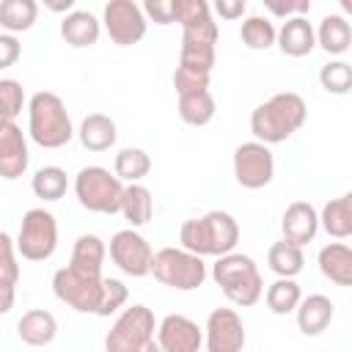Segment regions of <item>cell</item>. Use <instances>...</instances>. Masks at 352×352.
<instances>
[{
    "label": "cell",
    "instance_id": "obj_1",
    "mask_svg": "<svg viewBox=\"0 0 352 352\" xmlns=\"http://www.w3.org/2000/svg\"><path fill=\"white\" fill-rule=\"evenodd\" d=\"M305 116H308L305 99L294 91H280L250 113V132L264 146L283 143L305 124Z\"/></svg>",
    "mask_w": 352,
    "mask_h": 352
},
{
    "label": "cell",
    "instance_id": "obj_2",
    "mask_svg": "<svg viewBox=\"0 0 352 352\" xmlns=\"http://www.w3.org/2000/svg\"><path fill=\"white\" fill-rule=\"evenodd\" d=\"M179 242L184 250L195 253V256H226L234 253L236 242H239V223L234 220V214L212 209L201 217L184 220L179 228Z\"/></svg>",
    "mask_w": 352,
    "mask_h": 352
},
{
    "label": "cell",
    "instance_id": "obj_3",
    "mask_svg": "<svg viewBox=\"0 0 352 352\" xmlns=\"http://www.w3.org/2000/svg\"><path fill=\"white\" fill-rule=\"evenodd\" d=\"M28 135L41 148H63L74 138L66 102L52 91H36L28 102Z\"/></svg>",
    "mask_w": 352,
    "mask_h": 352
},
{
    "label": "cell",
    "instance_id": "obj_4",
    "mask_svg": "<svg viewBox=\"0 0 352 352\" xmlns=\"http://www.w3.org/2000/svg\"><path fill=\"white\" fill-rule=\"evenodd\" d=\"M212 278L220 286V292L228 297V302L239 308H250L264 294V278L256 267V261L245 253H226L217 256L212 264Z\"/></svg>",
    "mask_w": 352,
    "mask_h": 352
},
{
    "label": "cell",
    "instance_id": "obj_5",
    "mask_svg": "<svg viewBox=\"0 0 352 352\" xmlns=\"http://www.w3.org/2000/svg\"><path fill=\"white\" fill-rule=\"evenodd\" d=\"M124 182L102 165L80 168L74 176V195L82 209L96 214H116L121 206Z\"/></svg>",
    "mask_w": 352,
    "mask_h": 352
},
{
    "label": "cell",
    "instance_id": "obj_6",
    "mask_svg": "<svg viewBox=\"0 0 352 352\" xmlns=\"http://www.w3.org/2000/svg\"><path fill=\"white\" fill-rule=\"evenodd\" d=\"M151 275L176 292H192L206 280V264L201 256L184 248H162L151 256Z\"/></svg>",
    "mask_w": 352,
    "mask_h": 352
},
{
    "label": "cell",
    "instance_id": "obj_7",
    "mask_svg": "<svg viewBox=\"0 0 352 352\" xmlns=\"http://www.w3.org/2000/svg\"><path fill=\"white\" fill-rule=\"evenodd\" d=\"M16 253L28 261H47L58 248V220L52 212L36 206L22 214L16 234Z\"/></svg>",
    "mask_w": 352,
    "mask_h": 352
},
{
    "label": "cell",
    "instance_id": "obj_8",
    "mask_svg": "<svg viewBox=\"0 0 352 352\" xmlns=\"http://www.w3.org/2000/svg\"><path fill=\"white\" fill-rule=\"evenodd\" d=\"M157 319L146 305H129L118 314L113 327L104 336V352H138L146 341L154 338Z\"/></svg>",
    "mask_w": 352,
    "mask_h": 352
},
{
    "label": "cell",
    "instance_id": "obj_9",
    "mask_svg": "<svg viewBox=\"0 0 352 352\" xmlns=\"http://www.w3.org/2000/svg\"><path fill=\"white\" fill-rule=\"evenodd\" d=\"M52 292L60 302L80 314H96L99 297H102V275L80 272L74 267H60L52 275Z\"/></svg>",
    "mask_w": 352,
    "mask_h": 352
},
{
    "label": "cell",
    "instance_id": "obj_10",
    "mask_svg": "<svg viewBox=\"0 0 352 352\" xmlns=\"http://www.w3.org/2000/svg\"><path fill=\"white\" fill-rule=\"evenodd\" d=\"M275 176V157L270 146L258 140L239 143L234 148V179L245 190H261Z\"/></svg>",
    "mask_w": 352,
    "mask_h": 352
},
{
    "label": "cell",
    "instance_id": "obj_11",
    "mask_svg": "<svg viewBox=\"0 0 352 352\" xmlns=\"http://www.w3.org/2000/svg\"><path fill=\"white\" fill-rule=\"evenodd\" d=\"M102 22H104V30H107L110 41L118 44V47L138 44L146 36V28H148L140 6L132 3V0H110L102 11Z\"/></svg>",
    "mask_w": 352,
    "mask_h": 352
},
{
    "label": "cell",
    "instance_id": "obj_12",
    "mask_svg": "<svg viewBox=\"0 0 352 352\" xmlns=\"http://www.w3.org/2000/svg\"><path fill=\"white\" fill-rule=\"evenodd\" d=\"M151 245L135 228H121L110 236V261L132 278H143L151 272Z\"/></svg>",
    "mask_w": 352,
    "mask_h": 352
},
{
    "label": "cell",
    "instance_id": "obj_13",
    "mask_svg": "<svg viewBox=\"0 0 352 352\" xmlns=\"http://www.w3.org/2000/svg\"><path fill=\"white\" fill-rule=\"evenodd\" d=\"M217 22L201 25V28H187L182 30V50H179V66L198 72V74H212L214 69V44H217Z\"/></svg>",
    "mask_w": 352,
    "mask_h": 352
},
{
    "label": "cell",
    "instance_id": "obj_14",
    "mask_svg": "<svg viewBox=\"0 0 352 352\" xmlns=\"http://www.w3.org/2000/svg\"><path fill=\"white\" fill-rule=\"evenodd\" d=\"M245 324L234 308H214L204 327L206 352H242L245 349Z\"/></svg>",
    "mask_w": 352,
    "mask_h": 352
},
{
    "label": "cell",
    "instance_id": "obj_15",
    "mask_svg": "<svg viewBox=\"0 0 352 352\" xmlns=\"http://www.w3.org/2000/svg\"><path fill=\"white\" fill-rule=\"evenodd\" d=\"M157 344L162 352H198L204 346V330L184 314H168L157 324Z\"/></svg>",
    "mask_w": 352,
    "mask_h": 352
},
{
    "label": "cell",
    "instance_id": "obj_16",
    "mask_svg": "<svg viewBox=\"0 0 352 352\" xmlns=\"http://www.w3.org/2000/svg\"><path fill=\"white\" fill-rule=\"evenodd\" d=\"M30 165L28 154V138L16 124H8L0 129V179L14 182L19 179Z\"/></svg>",
    "mask_w": 352,
    "mask_h": 352
},
{
    "label": "cell",
    "instance_id": "obj_17",
    "mask_svg": "<svg viewBox=\"0 0 352 352\" xmlns=\"http://www.w3.org/2000/svg\"><path fill=\"white\" fill-rule=\"evenodd\" d=\"M280 231H283L286 242L302 248V245L314 242V236L319 231V212L308 201H294L286 206V212L280 217Z\"/></svg>",
    "mask_w": 352,
    "mask_h": 352
},
{
    "label": "cell",
    "instance_id": "obj_18",
    "mask_svg": "<svg viewBox=\"0 0 352 352\" xmlns=\"http://www.w3.org/2000/svg\"><path fill=\"white\" fill-rule=\"evenodd\" d=\"M275 44L280 47L283 55L289 58H305L314 52L316 47V33H314V25L308 22V16H292L280 25L278 36H275Z\"/></svg>",
    "mask_w": 352,
    "mask_h": 352
},
{
    "label": "cell",
    "instance_id": "obj_19",
    "mask_svg": "<svg viewBox=\"0 0 352 352\" xmlns=\"http://www.w3.org/2000/svg\"><path fill=\"white\" fill-rule=\"evenodd\" d=\"M16 336H19V341L28 344V346H47V344H52L55 336H58V322H55V316H52L50 311H44V308H30V311H25V314L19 316V322H16Z\"/></svg>",
    "mask_w": 352,
    "mask_h": 352
},
{
    "label": "cell",
    "instance_id": "obj_20",
    "mask_svg": "<svg viewBox=\"0 0 352 352\" xmlns=\"http://www.w3.org/2000/svg\"><path fill=\"white\" fill-rule=\"evenodd\" d=\"M99 33H102V22L91 14V11H69L63 19H60V38L69 44V47H94L99 41Z\"/></svg>",
    "mask_w": 352,
    "mask_h": 352
},
{
    "label": "cell",
    "instance_id": "obj_21",
    "mask_svg": "<svg viewBox=\"0 0 352 352\" xmlns=\"http://www.w3.org/2000/svg\"><path fill=\"white\" fill-rule=\"evenodd\" d=\"M294 314H297V327L302 336H319L333 322V300L324 294H308L300 300Z\"/></svg>",
    "mask_w": 352,
    "mask_h": 352
},
{
    "label": "cell",
    "instance_id": "obj_22",
    "mask_svg": "<svg viewBox=\"0 0 352 352\" xmlns=\"http://www.w3.org/2000/svg\"><path fill=\"white\" fill-rule=\"evenodd\" d=\"M319 272L336 286H352V250L344 242H330L319 250Z\"/></svg>",
    "mask_w": 352,
    "mask_h": 352
},
{
    "label": "cell",
    "instance_id": "obj_23",
    "mask_svg": "<svg viewBox=\"0 0 352 352\" xmlns=\"http://www.w3.org/2000/svg\"><path fill=\"white\" fill-rule=\"evenodd\" d=\"M77 138H80L82 148H88V151H107L118 138L116 121L104 113H91V116L82 118V124L77 129Z\"/></svg>",
    "mask_w": 352,
    "mask_h": 352
},
{
    "label": "cell",
    "instance_id": "obj_24",
    "mask_svg": "<svg viewBox=\"0 0 352 352\" xmlns=\"http://www.w3.org/2000/svg\"><path fill=\"white\" fill-rule=\"evenodd\" d=\"M316 33V44L327 52V55H344L352 44V28L341 14H327L322 16Z\"/></svg>",
    "mask_w": 352,
    "mask_h": 352
},
{
    "label": "cell",
    "instance_id": "obj_25",
    "mask_svg": "<svg viewBox=\"0 0 352 352\" xmlns=\"http://www.w3.org/2000/svg\"><path fill=\"white\" fill-rule=\"evenodd\" d=\"M118 212L124 214V220L138 228V226H146L154 214V198H151V190L143 187V184H124V192H121V206Z\"/></svg>",
    "mask_w": 352,
    "mask_h": 352
},
{
    "label": "cell",
    "instance_id": "obj_26",
    "mask_svg": "<svg viewBox=\"0 0 352 352\" xmlns=\"http://www.w3.org/2000/svg\"><path fill=\"white\" fill-rule=\"evenodd\" d=\"M319 226L333 239H346L352 234V195L344 192L338 198H330L319 212Z\"/></svg>",
    "mask_w": 352,
    "mask_h": 352
},
{
    "label": "cell",
    "instance_id": "obj_27",
    "mask_svg": "<svg viewBox=\"0 0 352 352\" xmlns=\"http://www.w3.org/2000/svg\"><path fill=\"white\" fill-rule=\"evenodd\" d=\"M104 256H107V248H104V242H102L96 234H80V236L74 239L69 267H74V270H80V272L102 275Z\"/></svg>",
    "mask_w": 352,
    "mask_h": 352
},
{
    "label": "cell",
    "instance_id": "obj_28",
    "mask_svg": "<svg viewBox=\"0 0 352 352\" xmlns=\"http://www.w3.org/2000/svg\"><path fill=\"white\" fill-rule=\"evenodd\" d=\"M217 113V102L212 91H192L179 94V118L187 126H206Z\"/></svg>",
    "mask_w": 352,
    "mask_h": 352
},
{
    "label": "cell",
    "instance_id": "obj_29",
    "mask_svg": "<svg viewBox=\"0 0 352 352\" xmlns=\"http://www.w3.org/2000/svg\"><path fill=\"white\" fill-rule=\"evenodd\" d=\"M36 16H38L36 0H3L0 3V28L11 36L30 30Z\"/></svg>",
    "mask_w": 352,
    "mask_h": 352
},
{
    "label": "cell",
    "instance_id": "obj_30",
    "mask_svg": "<svg viewBox=\"0 0 352 352\" xmlns=\"http://www.w3.org/2000/svg\"><path fill=\"white\" fill-rule=\"evenodd\" d=\"M151 170V157L143 151V148H121L116 154V162H113V173L126 182V184H140V179H146Z\"/></svg>",
    "mask_w": 352,
    "mask_h": 352
},
{
    "label": "cell",
    "instance_id": "obj_31",
    "mask_svg": "<svg viewBox=\"0 0 352 352\" xmlns=\"http://www.w3.org/2000/svg\"><path fill=\"white\" fill-rule=\"evenodd\" d=\"M66 187H69V176L58 165H44L30 179V190L41 201H60L66 195Z\"/></svg>",
    "mask_w": 352,
    "mask_h": 352
},
{
    "label": "cell",
    "instance_id": "obj_32",
    "mask_svg": "<svg viewBox=\"0 0 352 352\" xmlns=\"http://www.w3.org/2000/svg\"><path fill=\"white\" fill-rule=\"evenodd\" d=\"M267 264H270V270H272L278 278H294V275L302 272L305 256H302V248H297V245L280 239V242H275V245L270 248Z\"/></svg>",
    "mask_w": 352,
    "mask_h": 352
},
{
    "label": "cell",
    "instance_id": "obj_33",
    "mask_svg": "<svg viewBox=\"0 0 352 352\" xmlns=\"http://www.w3.org/2000/svg\"><path fill=\"white\" fill-rule=\"evenodd\" d=\"M264 300L275 316H286V314H294V308L302 300V292H300V283L294 278H278L275 283L267 286Z\"/></svg>",
    "mask_w": 352,
    "mask_h": 352
},
{
    "label": "cell",
    "instance_id": "obj_34",
    "mask_svg": "<svg viewBox=\"0 0 352 352\" xmlns=\"http://www.w3.org/2000/svg\"><path fill=\"white\" fill-rule=\"evenodd\" d=\"M275 25L267 16H248L239 28V38L248 50H270L275 44Z\"/></svg>",
    "mask_w": 352,
    "mask_h": 352
},
{
    "label": "cell",
    "instance_id": "obj_35",
    "mask_svg": "<svg viewBox=\"0 0 352 352\" xmlns=\"http://www.w3.org/2000/svg\"><path fill=\"white\" fill-rule=\"evenodd\" d=\"M319 82L327 94H336V96H344L349 94L352 88V69L346 60H330L319 69Z\"/></svg>",
    "mask_w": 352,
    "mask_h": 352
},
{
    "label": "cell",
    "instance_id": "obj_36",
    "mask_svg": "<svg viewBox=\"0 0 352 352\" xmlns=\"http://www.w3.org/2000/svg\"><path fill=\"white\" fill-rule=\"evenodd\" d=\"M25 91L16 80H0V129L14 124V118L22 113Z\"/></svg>",
    "mask_w": 352,
    "mask_h": 352
},
{
    "label": "cell",
    "instance_id": "obj_37",
    "mask_svg": "<svg viewBox=\"0 0 352 352\" xmlns=\"http://www.w3.org/2000/svg\"><path fill=\"white\" fill-rule=\"evenodd\" d=\"M126 297H129V292L118 278H102V297H99V305H96V316L116 314L118 308H124Z\"/></svg>",
    "mask_w": 352,
    "mask_h": 352
},
{
    "label": "cell",
    "instance_id": "obj_38",
    "mask_svg": "<svg viewBox=\"0 0 352 352\" xmlns=\"http://www.w3.org/2000/svg\"><path fill=\"white\" fill-rule=\"evenodd\" d=\"M19 280V264H16V245L14 239L0 231V283H11L16 286Z\"/></svg>",
    "mask_w": 352,
    "mask_h": 352
},
{
    "label": "cell",
    "instance_id": "obj_39",
    "mask_svg": "<svg viewBox=\"0 0 352 352\" xmlns=\"http://www.w3.org/2000/svg\"><path fill=\"white\" fill-rule=\"evenodd\" d=\"M173 88H176V94L209 91V74H198V72H190V69L176 66V72H173Z\"/></svg>",
    "mask_w": 352,
    "mask_h": 352
},
{
    "label": "cell",
    "instance_id": "obj_40",
    "mask_svg": "<svg viewBox=\"0 0 352 352\" xmlns=\"http://www.w3.org/2000/svg\"><path fill=\"white\" fill-rule=\"evenodd\" d=\"M264 8L275 16L292 19V16H305L311 11V0H264Z\"/></svg>",
    "mask_w": 352,
    "mask_h": 352
},
{
    "label": "cell",
    "instance_id": "obj_41",
    "mask_svg": "<svg viewBox=\"0 0 352 352\" xmlns=\"http://www.w3.org/2000/svg\"><path fill=\"white\" fill-rule=\"evenodd\" d=\"M140 11H143V16L154 19L157 25H170V22H176V16H173V0H146Z\"/></svg>",
    "mask_w": 352,
    "mask_h": 352
},
{
    "label": "cell",
    "instance_id": "obj_42",
    "mask_svg": "<svg viewBox=\"0 0 352 352\" xmlns=\"http://www.w3.org/2000/svg\"><path fill=\"white\" fill-rule=\"evenodd\" d=\"M19 55H22L19 38L11 36V33H0V69L14 66V63L19 60Z\"/></svg>",
    "mask_w": 352,
    "mask_h": 352
},
{
    "label": "cell",
    "instance_id": "obj_43",
    "mask_svg": "<svg viewBox=\"0 0 352 352\" xmlns=\"http://www.w3.org/2000/svg\"><path fill=\"white\" fill-rule=\"evenodd\" d=\"M212 8L220 14V19H242L248 11V3L245 0H217Z\"/></svg>",
    "mask_w": 352,
    "mask_h": 352
},
{
    "label": "cell",
    "instance_id": "obj_44",
    "mask_svg": "<svg viewBox=\"0 0 352 352\" xmlns=\"http://www.w3.org/2000/svg\"><path fill=\"white\" fill-rule=\"evenodd\" d=\"M14 302H16V289L11 283H0V316L8 314L14 308Z\"/></svg>",
    "mask_w": 352,
    "mask_h": 352
},
{
    "label": "cell",
    "instance_id": "obj_45",
    "mask_svg": "<svg viewBox=\"0 0 352 352\" xmlns=\"http://www.w3.org/2000/svg\"><path fill=\"white\" fill-rule=\"evenodd\" d=\"M47 8H52V11H74V0H60V3H47Z\"/></svg>",
    "mask_w": 352,
    "mask_h": 352
},
{
    "label": "cell",
    "instance_id": "obj_46",
    "mask_svg": "<svg viewBox=\"0 0 352 352\" xmlns=\"http://www.w3.org/2000/svg\"><path fill=\"white\" fill-rule=\"evenodd\" d=\"M138 352H162V349H160V344H157V341L151 338V341H146V344H143V346H140Z\"/></svg>",
    "mask_w": 352,
    "mask_h": 352
}]
</instances>
